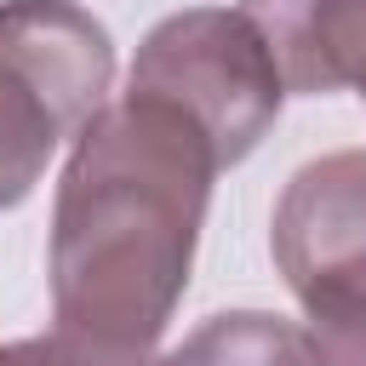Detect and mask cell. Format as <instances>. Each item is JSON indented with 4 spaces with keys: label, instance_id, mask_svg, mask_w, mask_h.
Segmentation results:
<instances>
[{
    "label": "cell",
    "instance_id": "cell-1",
    "mask_svg": "<svg viewBox=\"0 0 366 366\" xmlns=\"http://www.w3.org/2000/svg\"><path fill=\"white\" fill-rule=\"evenodd\" d=\"M217 154L194 120L154 97L103 103L51 206V309L103 343L149 349L194 269Z\"/></svg>",
    "mask_w": 366,
    "mask_h": 366
},
{
    "label": "cell",
    "instance_id": "cell-2",
    "mask_svg": "<svg viewBox=\"0 0 366 366\" xmlns=\"http://www.w3.org/2000/svg\"><path fill=\"white\" fill-rule=\"evenodd\" d=\"M114 40L74 0L0 6V212L23 206L63 137L109 103Z\"/></svg>",
    "mask_w": 366,
    "mask_h": 366
},
{
    "label": "cell",
    "instance_id": "cell-3",
    "mask_svg": "<svg viewBox=\"0 0 366 366\" xmlns=\"http://www.w3.org/2000/svg\"><path fill=\"white\" fill-rule=\"evenodd\" d=\"M126 92L154 97V103L177 109L183 120H194L200 137L212 143L217 166L246 160L286 103L269 46L240 17V6L234 11L194 6V11L160 17L137 46Z\"/></svg>",
    "mask_w": 366,
    "mask_h": 366
},
{
    "label": "cell",
    "instance_id": "cell-4",
    "mask_svg": "<svg viewBox=\"0 0 366 366\" xmlns=\"http://www.w3.org/2000/svg\"><path fill=\"white\" fill-rule=\"evenodd\" d=\"M269 246L292 292L366 257V149L309 160L274 206Z\"/></svg>",
    "mask_w": 366,
    "mask_h": 366
},
{
    "label": "cell",
    "instance_id": "cell-5",
    "mask_svg": "<svg viewBox=\"0 0 366 366\" xmlns=\"http://www.w3.org/2000/svg\"><path fill=\"white\" fill-rule=\"evenodd\" d=\"M286 92L320 97L366 80V0H240Z\"/></svg>",
    "mask_w": 366,
    "mask_h": 366
},
{
    "label": "cell",
    "instance_id": "cell-6",
    "mask_svg": "<svg viewBox=\"0 0 366 366\" xmlns=\"http://www.w3.org/2000/svg\"><path fill=\"white\" fill-rule=\"evenodd\" d=\"M160 366H320V349L297 320L263 309H229L200 320Z\"/></svg>",
    "mask_w": 366,
    "mask_h": 366
},
{
    "label": "cell",
    "instance_id": "cell-7",
    "mask_svg": "<svg viewBox=\"0 0 366 366\" xmlns=\"http://www.w3.org/2000/svg\"><path fill=\"white\" fill-rule=\"evenodd\" d=\"M320 366H366V257L309 280L297 292Z\"/></svg>",
    "mask_w": 366,
    "mask_h": 366
},
{
    "label": "cell",
    "instance_id": "cell-8",
    "mask_svg": "<svg viewBox=\"0 0 366 366\" xmlns=\"http://www.w3.org/2000/svg\"><path fill=\"white\" fill-rule=\"evenodd\" d=\"M0 366H160V360L149 349H126V343L86 337L74 326H51L40 337L0 343Z\"/></svg>",
    "mask_w": 366,
    "mask_h": 366
},
{
    "label": "cell",
    "instance_id": "cell-9",
    "mask_svg": "<svg viewBox=\"0 0 366 366\" xmlns=\"http://www.w3.org/2000/svg\"><path fill=\"white\" fill-rule=\"evenodd\" d=\"M360 97H366V80H360Z\"/></svg>",
    "mask_w": 366,
    "mask_h": 366
}]
</instances>
